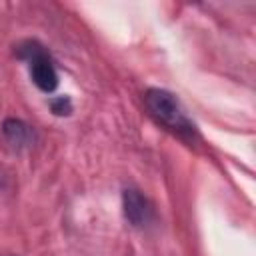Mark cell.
<instances>
[{
    "label": "cell",
    "instance_id": "6da1fadb",
    "mask_svg": "<svg viewBox=\"0 0 256 256\" xmlns=\"http://www.w3.org/2000/svg\"><path fill=\"white\" fill-rule=\"evenodd\" d=\"M144 106L148 108L150 116L156 122H160L164 128H168L170 132L182 138H188V140L196 138V126L186 116L178 98L172 92L162 90V88H150L144 94Z\"/></svg>",
    "mask_w": 256,
    "mask_h": 256
},
{
    "label": "cell",
    "instance_id": "7a4b0ae2",
    "mask_svg": "<svg viewBox=\"0 0 256 256\" xmlns=\"http://www.w3.org/2000/svg\"><path fill=\"white\" fill-rule=\"evenodd\" d=\"M18 58L26 60L30 64V76L32 82L42 92H54L58 86V72L54 68V62L46 48L36 40H26L18 46Z\"/></svg>",
    "mask_w": 256,
    "mask_h": 256
},
{
    "label": "cell",
    "instance_id": "3957f363",
    "mask_svg": "<svg viewBox=\"0 0 256 256\" xmlns=\"http://www.w3.org/2000/svg\"><path fill=\"white\" fill-rule=\"evenodd\" d=\"M122 206H124V216L132 226H142L150 218V204L148 200L134 188H126L122 194Z\"/></svg>",
    "mask_w": 256,
    "mask_h": 256
},
{
    "label": "cell",
    "instance_id": "277c9868",
    "mask_svg": "<svg viewBox=\"0 0 256 256\" xmlns=\"http://www.w3.org/2000/svg\"><path fill=\"white\" fill-rule=\"evenodd\" d=\"M2 138L4 144H8L14 152H20L34 142V132L26 122L18 118H8L2 124Z\"/></svg>",
    "mask_w": 256,
    "mask_h": 256
},
{
    "label": "cell",
    "instance_id": "5b68a950",
    "mask_svg": "<svg viewBox=\"0 0 256 256\" xmlns=\"http://www.w3.org/2000/svg\"><path fill=\"white\" fill-rule=\"evenodd\" d=\"M50 108L56 116H68L72 112V102L68 96H58V98L50 100Z\"/></svg>",
    "mask_w": 256,
    "mask_h": 256
}]
</instances>
